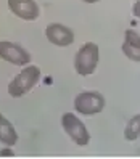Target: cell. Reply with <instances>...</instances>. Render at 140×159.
Segmentation results:
<instances>
[{"label":"cell","mask_w":140,"mask_h":159,"mask_svg":"<svg viewBox=\"0 0 140 159\" xmlns=\"http://www.w3.org/2000/svg\"><path fill=\"white\" fill-rule=\"evenodd\" d=\"M140 137V114H135L129 119V122L124 129V138L127 142H134Z\"/></svg>","instance_id":"cell-10"},{"label":"cell","mask_w":140,"mask_h":159,"mask_svg":"<svg viewBox=\"0 0 140 159\" xmlns=\"http://www.w3.org/2000/svg\"><path fill=\"white\" fill-rule=\"evenodd\" d=\"M132 13H134L135 18H138V20H140V0L134 3V7H132Z\"/></svg>","instance_id":"cell-12"},{"label":"cell","mask_w":140,"mask_h":159,"mask_svg":"<svg viewBox=\"0 0 140 159\" xmlns=\"http://www.w3.org/2000/svg\"><path fill=\"white\" fill-rule=\"evenodd\" d=\"M45 37L50 43L57 45V47H68L74 42V32L69 27L63 26L60 23H52L47 26Z\"/></svg>","instance_id":"cell-7"},{"label":"cell","mask_w":140,"mask_h":159,"mask_svg":"<svg viewBox=\"0 0 140 159\" xmlns=\"http://www.w3.org/2000/svg\"><path fill=\"white\" fill-rule=\"evenodd\" d=\"M105 105V97L98 92H82L74 98V109L84 116H93L101 113Z\"/></svg>","instance_id":"cell-3"},{"label":"cell","mask_w":140,"mask_h":159,"mask_svg":"<svg viewBox=\"0 0 140 159\" xmlns=\"http://www.w3.org/2000/svg\"><path fill=\"white\" fill-rule=\"evenodd\" d=\"M82 2H86V3H97V2H100V0H82Z\"/></svg>","instance_id":"cell-13"},{"label":"cell","mask_w":140,"mask_h":159,"mask_svg":"<svg viewBox=\"0 0 140 159\" xmlns=\"http://www.w3.org/2000/svg\"><path fill=\"white\" fill-rule=\"evenodd\" d=\"M12 146H7L5 149H0V156L2 157H5V156H8V157H13L15 156V153H13V149H10Z\"/></svg>","instance_id":"cell-11"},{"label":"cell","mask_w":140,"mask_h":159,"mask_svg":"<svg viewBox=\"0 0 140 159\" xmlns=\"http://www.w3.org/2000/svg\"><path fill=\"white\" fill-rule=\"evenodd\" d=\"M98 58H100L98 45L93 42L84 43L74 57V69L79 76H90L97 69Z\"/></svg>","instance_id":"cell-2"},{"label":"cell","mask_w":140,"mask_h":159,"mask_svg":"<svg viewBox=\"0 0 140 159\" xmlns=\"http://www.w3.org/2000/svg\"><path fill=\"white\" fill-rule=\"evenodd\" d=\"M0 142L5 146H15L18 142V134L13 124L3 114H0Z\"/></svg>","instance_id":"cell-9"},{"label":"cell","mask_w":140,"mask_h":159,"mask_svg":"<svg viewBox=\"0 0 140 159\" xmlns=\"http://www.w3.org/2000/svg\"><path fill=\"white\" fill-rule=\"evenodd\" d=\"M0 58L15 66H27L31 63V55L21 45L13 42H0Z\"/></svg>","instance_id":"cell-5"},{"label":"cell","mask_w":140,"mask_h":159,"mask_svg":"<svg viewBox=\"0 0 140 159\" xmlns=\"http://www.w3.org/2000/svg\"><path fill=\"white\" fill-rule=\"evenodd\" d=\"M39 80H40V69L34 66V64H27L16 74V77L10 80V84H8V95L13 98H20L26 95L27 92H31Z\"/></svg>","instance_id":"cell-1"},{"label":"cell","mask_w":140,"mask_h":159,"mask_svg":"<svg viewBox=\"0 0 140 159\" xmlns=\"http://www.w3.org/2000/svg\"><path fill=\"white\" fill-rule=\"evenodd\" d=\"M10 11L24 21H34L40 16V8L35 0H8Z\"/></svg>","instance_id":"cell-6"},{"label":"cell","mask_w":140,"mask_h":159,"mask_svg":"<svg viewBox=\"0 0 140 159\" xmlns=\"http://www.w3.org/2000/svg\"><path fill=\"white\" fill-rule=\"evenodd\" d=\"M61 127L64 129V132L69 135L76 145L79 146H86L90 142V134L87 127L84 125V122L72 113H64L61 116Z\"/></svg>","instance_id":"cell-4"},{"label":"cell","mask_w":140,"mask_h":159,"mask_svg":"<svg viewBox=\"0 0 140 159\" xmlns=\"http://www.w3.org/2000/svg\"><path fill=\"white\" fill-rule=\"evenodd\" d=\"M124 37L126 39L123 43V53L129 60L140 63V34L132 29H127L124 32Z\"/></svg>","instance_id":"cell-8"}]
</instances>
